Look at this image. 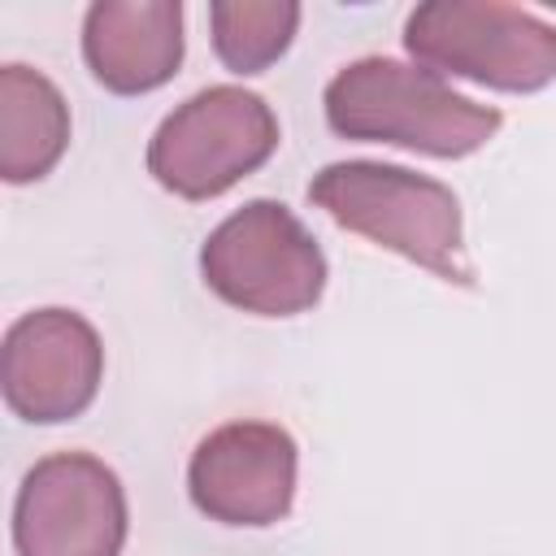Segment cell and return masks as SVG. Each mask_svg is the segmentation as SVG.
I'll list each match as a JSON object with an SVG mask.
<instances>
[{
	"label": "cell",
	"mask_w": 556,
	"mask_h": 556,
	"mask_svg": "<svg viewBox=\"0 0 556 556\" xmlns=\"http://www.w3.org/2000/svg\"><path fill=\"white\" fill-rule=\"evenodd\" d=\"M126 530V491L91 452H52L35 460L17 486V556H122Z\"/></svg>",
	"instance_id": "8992f818"
},
{
	"label": "cell",
	"mask_w": 556,
	"mask_h": 556,
	"mask_svg": "<svg viewBox=\"0 0 556 556\" xmlns=\"http://www.w3.org/2000/svg\"><path fill=\"white\" fill-rule=\"evenodd\" d=\"M70 148V104L56 83L30 65H0V174L39 182Z\"/></svg>",
	"instance_id": "30bf717a"
},
{
	"label": "cell",
	"mask_w": 556,
	"mask_h": 556,
	"mask_svg": "<svg viewBox=\"0 0 556 556\" xmlns=\"http://www.w3.org/2000/svg\"><path fill=\"white\" fill-rule=\"evenodd\" d=\"M104 343L74 308H35L4 330V404L35 426L74 421L100 391Z\"/></svg>",
	"instance_id": "52a82bcc"
},
{
	"label": "cell",
	"mask_w": 556,
	"mask_h": 556,
	"mask_svg": "<svg viewBox=\"0 0 556 556\" xmlns=\"http://www.w3.org/2000/svg\"><path fill=\"white\" fill-rule=\"evenodd\" d=\"M326 122L343 139L395 143L426 156H469L495 139L504 113L452 91L434 70L395 56L348 61L326 83Z\"/></svg>",
	"instance_id": "6da1fadb"
},
{
	"label": "cell",
	"mask_w": 556,
	"mask_h": 556,
	"mask_svg": "<svg viewBox=\"0 0 556 556\" xmlns=\"http://www.w3.org/2000/svg\"><path fill=\"white\" fill-rule=\"evenodd\" d=\"M200 274L217 300L256 317L308 313L326 291V256L278 200H248L200 248Z\"/></svg>",
	"instance_id": "3957f363"
},
{
	"label": "cell",
	"mask_w": 556,
	"mask_h": 556,
	"mask_svg": "<svg viewBox=\"0 0 556 556\" xmlns=\"http://www.w3.org/2000/svg\"><path fill=\"white\" fill-rule=\"evenodd\" d=\"M308 200L343 230L400 252L443 282L473 287L460 200L447 182L382 161H334L313 174Z\"/></svg>",
	"instance_id": "7a4b0ae2"
},
{
	"label": "cell",
	"mask_w": 556,
	"mask_h": 556,
	"mask_svg": "<svg viewBox=\"0 0 556 556\" xmlns=\"http://www.w3.org/2000/svg\"><path fill=\"white\" fill-rule=\"evenodd\" d=\"M213 52L230 74H261L274 65L300 26L295 0H217L208 4Z\"/></svg>",
	"instance_id": "8fae6325"
},
{
	"label": "cell",
	"mask_w": 556,
	"mask_h": 556,
	"mask_svg": "<svg viewBox=\"0 0 556 556\" xmlns=\"http://www.w3.org/2000/svg\"><path fill=\"white\" fill-rule=\"evenodd\" d=\"M300 447L274 421H226L208 430L187 465L191 504L222 526H274L295 504Z\"/></svg>",
	"instance_id": "ba28073f"
},
{
	"label": "cell",
	"mask_w": 556,
	"mask_h": 556,
	"mask_svg": "<svg viewBox=\"0 0 556 556\" xmlns=\"http://www.w3.org/2000/svg\"><path fill=\"white\" fill-rule=\"evenodd\" d=\"M83 61L117 96L165 87L182 65L178 0H96L83 17Z\"/></svg>",
	"instance_id": "9c48e42d"
},
{
	"label": "cell",
	"mask_w": 556,
	"mask_h": 556,
	"mask_svg": "<svg viewBox=\"0 0 556 556\" xmlns=\"http://www.w3.org/2000/svg\"><path fill=\"white\" fill-rule=\"evenodd\" d=\"M278 148L274 109L235 83H217L182 100L148 143V174L182 195L213 200L261 169Z\"/></svg>",
	"instance_id": "5b68a950"
},
{
	"label": "cell",
	"mask_w": 556,
	"mask_h": 556,
	"mask_svg": "<svg viewBox=\"0 0 556 556\" xmlns=\"http://www.w3.org/2000/svg\"><path fill=\"white\" fill-rule=\"evenodd\" d=\"M417 65L495 91H539L556 78V26L500 0H426L404 22Z\"/></svg>",
	"instance_id": "277c9868"
}]
</instances>
